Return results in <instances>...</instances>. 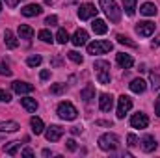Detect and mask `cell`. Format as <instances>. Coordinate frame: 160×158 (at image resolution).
Wrapping results in <instances>:
<instances>
[{
    "instance_id": "cell-1",
    "label": "cell",
    "mask_w": 160,
    "mask_h": 158,
    "mask_svg": "<svg viewBox=\"0 0 160 158\" xmlns=\"http://www.w3.org/2000/svg\"><path fill=\"white\" fill-rule=\"evenodd\" d=\"M99 2H101L102 11L106 13V17H108L112 22H119L121 11H119V7H118V4H116L114 0H99Z\"/></svg>"
},
{
    "instance_id": "cell-2",
    "label": "cell",
    "mask_w": 160,
    "mask_h": 158,
    "mask_svg": "<svg viewBox=\"0 0 160 158\" xmlns=\"http://www.w3.org/2000/svg\"><path fill=\"white\" fill-rule=\"evenodd\" d=\"M95 71H97V80L99 84H110V63L106 60H97L95 62Z\"/></svg>"
},
{
    "instance_id": "cell-3",
    "label": "cell",
    "mask_w": 160,
    "mask_h": 158,
    "mask_svg": "<svg viewBox=\"0 0 160 158\" xmlns=\"http://www.w3.org/2000/svg\"><path fill=\"white\" fill-rule=\"evenodd\" d=\"M99 147L102 151H116L119 147V138L116 134H102L99 138Z\"/></svg>"
},
{
    "instance_id": "cell-4",
    "label": "cell",
    "mask_w": 160,
    "mask_h": 158,
    "mask_svg": "<svg viewBox=\"0 0 160 158\" xmlns=\"http://www.w3.org/2000/svg\"><path fill=\"white\" fill-rule=\"evenodd\" d=\"M58 116L62 119H65V121H73V119H77L78 116V112H77V108L71 104V102H60L58 104Z\"/></svg>"
},
{
    "instance_id": "cell-5",
    "label": "cell",
    "mask_w": 160,
    "mask_h": 158,
    "mask_svg": "<svg viewBox=\"0 0 160 158\" xmlns=\"http://www.w3.org/2000/svg\"><path fill=\"white\" fill-rule=\"evenodd\" d=\"M114 48V45L110 41H93L88 45V54H104V52H110Z\"/></svg>"
},
{
    "instance_id": "cell-6",
    "label": "cell",
    "mask_w": 160,
    "mask_h": 158,
    "mask_svg": "<svg viewBox=\"0 0 160 158\" xmlns=\"http://www.w3.org/2000/svg\"><path fill=\"white\" fill-rule=\"evenodd\" d=\"M78 17L82 21H88V19H93V17H97V9H95V6L93 4H82L78 9Z\"/></svg>"
},
{
    "instance_id": "cell-7",
    "label": "cell",
    "mask_w": 160,
    "mask_h": 158,
    "mask_svg": "<svg viewBox=\"0 0 160 158\" xmlns=\"http://www.w3.org/2000/svg\"><path fill=\"white\" fill-rule=\"evenodd\" d=\"M155 22H151V21H143V22H138V26H136V32L142 36V37H149L153 32H155Z\"/></svg>"
},
{
    "instance_id": "cell-8",
    "label": "cell",
    "mask_w": 160,
    "mask_h": 158,
    "mask_svg": "<svg viewBox=\"0 0 160 158\" xmlns=\"http://www.w3.org/2000/svg\"><path fill=\"white\" fill-rule=\"evenodd\" d=\"M130 108H132V101H130V97L121 95L119 97V104H118V117L123 119L125 117V114H127Z\"/></svg>"
},
{
    "instance_id": "cell-9",
    "label": "cell",
    "mask_w": 160,
    "mask_h": 158,
    "mask_svg": "<svg viewBox=\"0 0 160 158\" xmlns=\"http://www.w3.org/2000/svg\"><path fill=\"white\" fill-rule=\"evenodd\" d=\"M62 136H63V128L58 126V125H50V126L47 128V132H45V138H47L48 141H58Z\"/></svg>"
},
{
    "instance_id": "cell-10",
    "label": "cell",
    "mask_w": 160,
    "mask_h": 158,
    "mask_svg": "<svg viewBox=\"0 0 160 158\" xmlns=\"http://www.w3.org/2000/svg\"><path fill=\"white\" fill-rule=\"evenodd\" d=\"M130 125H132L134 128H147V125H149V117H147L145 114L138 112V114H134V116L130 117Z\"/></svg>"
},
{
    "instance_id": "cell-11",
    "label": "cell",
    "mask_w": 160,
    "mask_h": 158,
    "mask_svg": "<svg viewBox=\"0 0 160 158\" xmlns=\"http://www.w3.org/2000/svg\"><path fill=\"white\" fill-rule=\"evenodd\" d=\"M13 91L19 93V95H26V93H32V91H34V86L28 84V82L15 80V82H13Z\"/></svg>"
},
{
    "instance_id": "cell-12",
    "label": "cell",
    "mask_w": 160,
    "mask_h": 158,
    "mask_svg": "<svg viewBox=\"0 0 160 158\" xmlns=\"http://www.w3.org/2000/svg\"><path fill=\"white\" fill-rule=\"evenodd\" d=\"M99 106H101L102 112H110L114 108V97L108 95V93H102L101 99H99Z\"/></svg>"
},
{
    "instance_id": "cell-13",
    "label": "cell",
    "mask_w": 160,
    "mask_h": 158,
    "mask_svg": "<svg viewBox=\"0 0 160 158\" xmlns=\"http://www.w3.org/2000/svg\"><path fill=\"white\" fill-rule=\"evenodd\" d=\"M41 11H43V7H41L39 4H28V6H24L21 9V13L24 17H36V15H39Z\"/></svg>"
},
{
    "instance_id": "cell-14",
    "label": "cell",
    "mask_w": 160,
    "mask_h": 158,
    "mask_svg": "<svg viewBox=\"0 0 160 158\" xmlns=\"http://www.w3.org/2000/svg\"><path fill=\"white\" fill-rule=\"evenodd\" d=\"M71 41H73V45H75V47H82V45H86V43H88V32H86V30H82V28L77 30Z\"/></svg>"
},
{
    "instance_id": "cell-15",
    "label": "cell",
    "mask_w": 160,
    "mask_h": 158,
    "mask_svg": "<svg viewBox=\"0 0 160 158\" xmlns=\"http://www.w3.org/2000/svg\"><path fill=\"white\" fill-rule=\"evenodd\" d=\"M118 63H119L123 69H130V67L134 65V60H132V56H130V54L119 52V54H118Z\"/></svg>"
},
{
    "instance_id": "cell-16",
    "label": "cell",
    "mask_w": 160,
    "mask_h": 158,
    "mask_svg": "<svg viewBox=\"0 0 160 158\" xmlns=\"http://www.w3.org/2000/svg\"><path fill=\"white\" fill-rule=\"evenodd\" d=\"M91 28H93V32H95L97 36H102V34L108 32V26H106V22H104L102 19H95V21L91 22Z\"/></svg>"
},
{
    "instance_id": "cell-17",
    "label": "cell",
    "mask_w": 160,
    "mask_h": 158,
    "mask_svg": "<svg viewBox=\"0 0 160 158\" xmlns=\"http://www.w3.org/2000/svg\"><path fill=\"white\" fill-rule=\"evenodd\" d=\"M142 149H143L145 153L155 151V149H157V140H155L153 136H145V138L142 140Z\"/></svg>"
},
{
    "instance_id": "cell-18",
    "label": "cell",
    "mask_w": 160,
    "mask_h": 158,
    "mask_svg": "<svg viewBox=\"0 0 160 158\" xmlns=\"http://www.w3.org/2000/svg\"><path fill=\"white\" fill-rule=\"evenodd\" d=\"M19 36L21 39H32L34 37V28L28 24H19Z\"/></svg>"
},
{
    "instance_id": "cell-19",
    "label": "cell",
    "mask_w": 160,
    "mask_h": 158,
    "mask_svg": "<svg viewBox=\"0 0 160 158\" xmlns=\"http://www.w3.org/2000/svg\"><path fill=\"white\" fill-rule=\"evenodd\" d=\"M4 41H6V47H8V48H17V45H19V41L13 36L11 30H6V32H4Z\"/></svg>"
},
{
    "instance_id": "cell-20",
    "label": "cell",
    "mask_w": 160,
    "mask_h": 158,
    "mask_svg": "<svg viewBox=\"0 0 160 158\" xmlns=\"http://www.w3.org/2000/svg\"><path fill=\"white\" fill-rule=\"evenodd\" d=\"M140 13L145 15V17H153V15H157V6L151 4V2H145V4L140 7Z\"/></svg>"
},
{
    "instance_id": "cell-21",
    "label": "cell",
    "mask_w": 160,
    "mask_h": 158,
    "mask_svg": "<svg viewBox=\"0 0 160 158\" xmlns=\"http://www.w3.org/2000/svg\"><path fill=\"white\" fill-rule=\"evenodd\" d=\"M145 80H142V78H134L132 82H130V89L134 91V93H143L145 91Z\"/></svg>"
},
{
    "instance_id": "cell-22",
    "label": "cell",
    "mask_w": 160,
    "mask_h": 158,
    "mask_svg": "<svg viewBox=\"0 0 160 158\" xmlns=\"http://www.w3.org/2000/svg\"><path fill=\"white\" fill-rule=\"evenodd\" d=\"M80 99H84L86 102H89L91 99H95V87H93V86H86V87L80 91Z\"/></svg>"
},
{
    "instance_id": "cell-23",
    "label": "cell",
    "mask_w": 160,
    "mask_h": 158,
    "mask_svg": "<svg viewBox=\"0 0 160 158\" xmlns=\"http://www.w3.org/2000/svg\"><path fill=\"white\" fill-rule=\"evenodd\" d=\"M19 125L15 121H2L0 123V132H17Z\"/></svg>"
},
{
    "instance_id": "cell-24",
    "label": "cell",
    "mask_w": 160,
    "mask_h": 158,
    "mask_svg": "<svg viewBox=\"0 0 160 158\" xmlns=\"http://www.w3.org/2000/svg\"><path fill=\"white\" fill-rule=\"evenodd\" d=\"M21 104H22L28 112H36V110H38V101H36V99H30V97L21 99Z\"/></svg>"
},
{
    "instance_id": "cell-25",
    "label": "cell",
    "mask_w": 160,
    "mask_h": 158,
    "mask_svg": "<svg viewBox=\"0 0 160 158\" xmlns=\"http://www.w3.org/2000/svg\"><path fill=\"white\" fill-rule=\"evenodd\" d=\"M136 2H138V0H123V9H125V13H127L128 17L134 15V11H136Z\"/></svg>"
},
{
    "instance_id": "cell-26",
    "label": "cell",
    "mask_w": 160,
    "mask_h": 158,
    "mask_svg": "<svg viewBox=\"0 0 160 158\" xmlns=\"http://www.w3.org/2000/svg\"><path fill=\"white\" fill-rule=\"evenodd\" d=\"M30 125H32V132H34L36 136L41 134V132H43V128H45V126H43V121H41L39 117H32V119H30Z\"/></svg>"
},
{
    "instance_id": "cell-27",
    "label": "cell",
    "mask_w": 160,
    "mask_h": 158,
    "mask_svg": "<svg viewBox=\"0 0 160 158\" xmlns=\"http://www.w3.org/2000/svg\"><path fill=\"white\" fill-rule=\"evenodd\" d=\"M19 147H21V141H11V143H8V145H6V149H4V151H6V155H11V156H13V155H17Z\"/></svg>"
},
{
    "instance_id": "cell-28",
    "label": "cell",
    "mask_w": 160,
    "mask_h": 158,
    "mask_svg": "<svg viewBox=\"0 0 160 158\" xmlns=\"http://www.w3.org/2000/svg\"><path fill=\"white\" fill-rule=\"evenodd\" d=\"M56 39H58V43H62V45H65L67 41H69V34L63 30V28H60L58 30V34H56Z\"/></svg>"
},
{
    "instance_id": "cell-29",
    "label": "cell",
    "mask_w": 160,
    "mask_h": 158,
    "mask_svg": "<svg viewBox=\"0 0 160 158\" xmlns=\"http://www.w3.org/2000/svg\"><path fill=\"white\" fill-rule=\"evenodd\" d=\"M118 41H119L121 45H127V47H132V48L136 47V43H134V41L130 39V37H127V36H123V34L118 36Z\"/></svg>"
},
{
    "instance_id": "cell-30",
    "label": "cell",
    "mask_w": 160,
    "mask_h": 158,
    "mask_svg": "<svg viewBox=\"0 0 160 158\" xmlns=\"http://www.w3.org/2000/svg\"><path fill=\"white\" fill-rule=\"evenodd\" d=\"M149 80H151V87L153 89H160V77L157 73H151L149 75Z\"/></svg>"
},
{
    "instance_id": "cell-31",
    "label": "cell",
    "mask_w": 160,
    "mask_h": 158,
    "mask_svg": "<svg viewBox=\"0 0 160 158\" xmlns=\"http://www.w3.org/2000/svg\"><path fill=\"white\" fill-rule=\"evenodd\" d=\"M41 62H43V58H41V56H38V54H36V56H30V58L26 60V63H28L30 67H38Z\"/></svg>"
},
{
    "instance_id": "cell-32",
    "label": "cell",
    "mask_w": 160,
    "mask_h": 158,
    "mask_svg": "<svg viewBox=\"0 0 160 158\" xmlns=\"http://www.w3.org/2000/svg\"><path fill=\"white\" fill-rule=\"evenodd\" d=\"M39 39L43 41V43H52L54 37H52V34H50L48 30H41L39 32Z\"/></svg>"
},
{
    "instance_id": "cell-33",
    "label": "cell",
    "mask_w": 160,
    "mask_h": 158,
    "mask_svg": "<svg viewBox=\"0 0 160 158\" xmlns=\"http://www.w3.org/2000/svg\"><path fill=\"white\" fill-rule=\"evenodd\" d=\"M67 56H69V60H71V62H75V63H82V62H84V58L80 56L77 50H71V52H67Z\"/></svg>"
},
{
    "instance_id": "cell-34",
    "label": "cell",
    "mask_w": 160,
    "mask_h": 158,
    "mask_svg": "<svg viewBox=\"0 0 160 158\" xmlns=\"http://www.w3.org/2000/svg\"><path fill=\"white\" fill-rule=\"evenodd\" d=\"M65 91V84H54L52 87H50V93L52 95H60V93H63Z\"/></svg>"
},
{
    "instance_id": "cell-35",
    "label": "cell",
    "mask_w": 160,
    "mask_h": 158,
    "mask_svg": "<svg viewBox=\"0 0 160 158\" xmlns=\"http://www.w3.org/2000/svg\"><path fill=\"white\" fill-rule=\"evenodd\" d=\"M56 22H58V17H56V15H48L47 21H45V24H48V26H54Z\"/></svg>"
},
{
    "instance_id": "cell-36",
    "label": "cell",
    "mask_w": 160,
    "mask_h": 158,
    "mask_svg": "<svg viewBox=\"0 0 160 158\" xmlns=\"http://www.w3.org/2000/svg\"><path fill=\"white\" fill-rule=\"evenodd\" d=\"M127 141H128V145H130V147L138 145V138H136L134 134H128V136H127Z\"/></svg>"
},
{
    "instance_id": "cell-37",
    "label": "cell",
    "mask_w": 160,
    "mask_h": 158,
    "mask_svg": "<svg viewBox=\"0 0 160 158\" xmlns=\"http://www.w3.org/2000/svg\"><path fill=\"white\" fill-rule=\"evenodd\" d=\"M0 101H6V102H9V101H11V95H9L8 91L0 89Z\"/></svg>"
},
{
    "instance_id": "cell-38",
    "label": "cell",
    "mask_w": 160,
    "mask_h": 158,
    "mask_svg": "<svg viewBox=\"0 0 160 158\" xmlns=\"http://www.w3.org/2000/svg\"><path fill=\"white\" fill-rule=\"evenodd\" d=\"M67 149L69 151H75L77 149V141L75 140H67Z\"/></svg>"
},
{
    "instance_id": "cell-39",
    "label": "cell",
    "mask_w": 160,
    "mask_h": 158,
    "mask_svg": "<svg viewBox=\"0 0 160 158\" xmlns=\"http://www.w3.org/2000/svg\"><path fill=\"white\" fill-rule=\"evenodd\" d=\"M0 75H6V77H9V75H11V71H9L6 65H0Z\"/></svg>"
},
{
    "instance_id": "cell-40",
    "label": "cell",
    "mask_w": 160,
    "mask_h": 158,
    "mask_svg": "<svg viewBox=\"0 0 160 158\" xmlns=\"http://www.w3.org/2000/svg\"><path fill=\"white\" fill-rule=\"evenodd\" d=\"M155 114L160 117V97L157 99V102H155Z\"/></svg>"
},
{
    "instance_id": "cell-41",
    "label": "cell",
    "mask_w": 160,
    "mask_h": 158,
    "mask_svg": "<svg viewBox=\"0 0 160 158\" xmlns=\"http://www.w3.org/2000/svg\"><path fill=\"white\" fill-rule=\"evenodd\" d=\"M4 2H6V4H8L9 7H15V6L19 4V0H4Z\"/></svg>"
},
{
    "instance_id": "cell-42",
    "label": "cell",
    "mask_w": 160,
    "mask_h": 158,
    "mask_svg": "<svg viewBox=\"0 0 160 158\" xmlns=\"http://www.w3.org/2000/svg\"><path fill=\"white\" fill-rule=\"evenodd\" d=\"M22 156H34V153H32V149H24L22 153H21Z\"/></svg>"
},
{
    "instance_id": "cell-43",
    "label": "cell",
    "mask_w": 160,
    "mask_h": 158,
    "mask_svg": "<svg viewBox=\"0 0 160 158\" xmlns=\"http://www.w3.org/2000/svg\"><path fill=\"white\" fill-rule=\"evenodd\" d=\"M39 77H41L43 80H47L48 77H50V71H41V75H39Z\"/></svg>"
},
{
    "instance_id": "cell-44",
    "label": "cell",
    "mask_w": 160,
    "mask_h": 158,
    "mask_svg": "<svg viewBox=\"0 0 160 158\" xmlns=\"http://www.w3.org/2000/svg\"><path fill=\"white\" fill-rule=\"evenodd\" d=\"M71 132H73V134H80V128H78V126H73V128H71Z\"/></svg>"
},
{
    "instance_id": "cell-45",
    "label": "cell",
    "mask_w": 160,
    "mask_h": 158,
    "mask_svg": "<svg viewBox=\"0 0 160 158\" xmlns=\"http://www.w3.org/2000/svg\"><path fill=\"white\" fill-rule=\"evenodd\" d=\"M153 45H160V36H157V37H155V41H153Z\"/></svg>"
},
{
    "instance_id": "cell-46",
    "label": "cell",
    "mask_w": 160,
    "mask_h": 158,
    "mask_svg": "<svg viewBox=\"0 0 160 158\" xmlns=\"http://www.w3.org/2000/svg\"><path fill=\"white\" fill-rule=\"evenodd\" d=\"M0 11H2V4H0Z\"/></svg>"
},
{
    "instance_id": "cell-47",
    "label": "cell",
    "mask_w": 160,
    "mask_h": 158,
    "mask_svg": "<svg viewBox=\"0 0 160 158\" xmlns=\"http://www.w3.org/2000/svg\"><path fill=\"white\" fill-rule=\"evenodd\" d=\"M47 2H50V0H47Z\"/></svg>"
}]
</instances>
